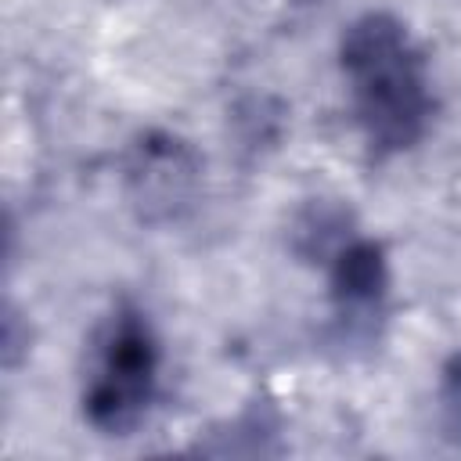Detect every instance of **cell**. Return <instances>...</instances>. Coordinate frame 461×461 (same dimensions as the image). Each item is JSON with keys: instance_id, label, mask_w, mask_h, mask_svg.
I'll return each mask as SVG.
<instances>
[{"instance_id": "obj_1", "label": "cell", "mask_w": 461, "mask_h": 461, "mask_svg": "<svg viewBox=\"0 0 461 461\" xmlns=\"http://www.w3.org/2000/svg\"><path fill=\"white\" fill-rule=\"evenodd\" d=\"M353 119L371 155L389 158L411 151L432 122L436 97L425 58L407 25L389 11H364L339 40Z\"/></svg>"}, {"instance_id": "obj_2", "label": "cell", "mask_w": 461, "mask_h": 461, "mask_svg": "<svg viewBox=\"0 0 461 461\" xmlns=\"http://www.w3.org/2000/svg\"><path fill=\"white\" fill-rule=\"evenodd\" d=\"M162 371V342L144 310L119 303L97 335L83 385V418L101 436H130L151 411Z\"/></svg>"}, {"instance_id": "obj_3", "label": "cell", "mask_w": 461, "mask_h": 461, "mask_svg": "<svg viewBox=\"0 0 461 461\" xmlns=\"http://www.w3.org/2000/svg\"><path fill=\"white\" fill-rule=\"evenodd\" d=\"M205 158L198 148L162 126L140 130L122 155V194L144 227H169L202 202Z\"/></svg>"}, {"instance_id": "obj_4", "label": "cell", "mask_w": 461, "mask_h": 461, "mask_svg": "<svg viewBox=\"0 0 461 461\" xmlns=\"http://www.w3.org/2000/svg\"><path fill=\"white\" fill-rule=\"evenodd\" d=\"M389 256L375 238H346L328 259L331 306L346 335H371L389 303Z\"/></svg>"}, {"instance_id": "obj_5", "label": "cell", "mask_w": 461, "mask_h": 461, "mask_svg": "<svg viewBox=\"0 0 461 461\" xmlns=\"http://www.w3.org/2000/svg\"><path fill=\"white\" fill-rule=\"evenodd\" d=\"M292 238H295V252L299 256H324V259H331L335 249L349 238L346 234V212L331 209V205H310L299 216Z\"/></svg>"}, {"instance_id": "obj_6", "label": "cell", "mask_w": 461, "mask_h": 461, "mask_svg": "<svg viewBox=\"0 0 461 461\" xmlns=\"http://www.w3.org/2000/svg\"><path fill=\"white\" fill-rule=\"evenodd\" d=\"M436 418H439V432L447 436V443H454L461 450V349L450 353L443 360V367H439Z\"/></svg>"}]
</instances>
